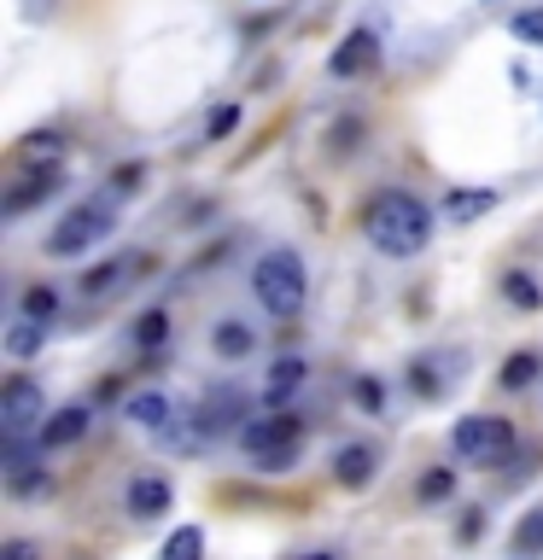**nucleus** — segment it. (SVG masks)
<instances>
[{"mask_svg": "<svg viewBox=\"0 0 543 560\" xmlns=\"http://www.w3.org/2000/svg\"><path fill=\"white\" fill-rule=\"evenodd\" d=\"M158 560H205V532L199 525H175L164 537V549H158Z\"/></svg>", "mask_w": 543, "mask_h": 560, "instance_id": "nucleus-18", "label": "nucleus"}, {"mask_svg": "<svg viewBox=\"0 0 543 560\" xmlns=\"http://www.w3.org/2000/svg\"><path fill=\"white\" fill-rule=\"evenodd\" d=\"M164 339H170V315H164V310H147V315L135 322V345H140V350H158Z\"/></svg>", "mask_w": 543, "mask_h": 560, "instance_id": "nucleus-22", "label": "nucleus"}, {"mask_svg": "<svg viewBox=\"0 0 543 560\" xmlns=\"http://www.w3.org/2000/svg\"><path fill=\"white\" fill-rule=\"evenodd\" d=\"M380 59V35L374 30H350L339 47H333V59H327V70L333 77H362L368 65Z\"/></svg>", "mask_w": 543, "mask_h": 560, "instance_id": "nucleus-9", "label": "nucleus"}, {"mask_svg": "<svg viewBox=\"0 0 543 560\" xmlns=\"http://www.w3.org/2000/svg\"><path fill=\"white\" fill-rule=\"evenodd\" d=\"M42 427H47V402H42V392H35V380L12 374L7 392H0V432H7V438H30Z\"/></svg>", "mask_w": 543, "mask_h": 560, "instance_id": "nucleus-6", "label": "nucleus"}, {"mask_svg": "<svg viewBox=\"0 0 543 560\" xmlns=\"http://www.w3.org/2000/svg\"><path fill=\"white\" fill-rule=\"evenodd\" d=\"M432 240V210L415 192H380L368 205V245L385 257H420Z\"/></svg>", "mask_w": 543, "mask_h": 560, "instance_id": "nucleus-1", "label": "nucleus"}, {"mask_svg": "<svg viewBox=\"0 0 543 560\" xmlns=\"http://www.w3.org/2000/svg\"><path fill=\"white\" fill-rule=\"evenodd\" d=\"M59 192V175L53 170H35V175H24L12 192H7V217H18V210H30V205H42V199H53Z\"/></svg>", "mask_w": 543, "mask_h": 560, "instance_id": "nucleus-15", "label": "nucleus"}, {"mask_svg": "<svg viewBox=\"0 0 543 560\" xmlns=\"http://www.w3.org/2000/svg\"><path fill=\"white\" fill-rule=\"evenodd\" d=\"M450 450L462 455L467 467H497L508 450H515V427L502 415H467L450 427Z\"/></svg>", "mask_w": 543, "mask_h": 560, "instance_id": "nucleus-5", "label": "nucleus"}, {"mask_svg": "<svg viewBox=\"0 0 543 560\" xmlns=\"http://www.w3.org/2000/svg\"><path fill=\"white\" fill-rule=\"evenodd\" d=\"M24 315H30V322H53V315H59V292H53V287H30L24 292Z\"/></svg>", "mask_w": 543, "mask_h": 560, "instance_id": "nucleus-25", "label": "nucleus"}, {"mask_svg": "<svg viewBox=\"0 0 543 560\" xmlns=\"http://www.w3.org/2000/svg\"><path fill=\"white\" fill-rule=\"evenodd\" d=\"M234 129H240V105H217L210 122H205V140H228Z\"/></svg>", "mask_w": 543, "mask_h": 560, "instance_id": "nucleus-27", "label": "nucleus"}, {"mask_svg": "<svg viewBox=\"0 0 543 560\" xmlns=\"http://www.w3.org/2000/svg\"><path fill=\"white\" fill-rule=\"evenodd\" d=\"M450 490H455V472H450V467H432L427 479L415 485V497H420V502H444Z\"/></svg>", "mask_w": 543, "mask_h": 560, "instance_id": "nucleus-26", "label": "nucleus"}, {"mask_svg": "<svg viewBox=\"0 0 543 560\" xmlns=\"http://www.w3.org/2000/svg\"><path fill=\"white\" fill-rule=\"evenodd\" d=\"M42 345H47V322H30V315H24V322H18V327L7 332V357H18V362L35 357Z\"/></svg>", "mask_w": 543, "mask_h": 560, "instance_id": "nucleus-19", "label": "nucleus"}, {"mask_svg": "<svg viewBox=\"0 0 543 560\" xmlns=\"http://www.w3.org/2000/svg\"><path fill=\"white\" fill-rule=\"evenodd\" d=\"M140 182H147V170H140V164H123V170L112 175V192H135Z\"/></svg>", "mask_w": 543, "mask_h": 560, "instance_id": "nucleus-32", "label": "nucleus"}, {"mask_svg": "<svg viewBox=\"0 0 543 560\" xmlns=\"http://www.w3.org/2000/svg\"><path fill=\"white\" fill-rule=\"evenodd\" d=\"M170 502H175V490L170 479H158V472H140V479H129V490H123V508H129V520H158V514H170Z\"/></svg>", "mask_w": 543, "mask_h": 560, "instance_id": "nucleus-8", "label": "nucleus"}, {"mask_svg": "<svg viewBox=\"0 0 543 560\" xmlns=\"http://www.w3.org/2000/svg\"><path fill=\"white\" fill-rule=\"evenodd\" d=\"M502 298H508L515 310H525V315L543 310V292L532 287V275H508V280H502Z\"/></svg>", "mask_w": 543, "mask_h": 560, "instance_id": "nucleus-21", "label": "nucleus"}, {"mask_svg": "<svg viewBox=\"0 0 543 560\" xmlns=\"http://www.w3.org/2000/svg\"><path fill=\"white\" fill-rule=\"evenodd\" d=\"M515 35H520V42H532V47H543V7L515 12Z\"/></svg>", "mask_w": 543, "mask_h": 560, "instance_id": "nucleus-29", "label": "nucleus"}, {"mask_svg": "<svg viewBox=\"0 0 543 560\" xmlns=\"http://www.w3.org/2000/svg\"><path fill=\"white\" fill-rule=\"evenodd\" d=\"M135 269H140V257H112V262H100V269H88L77 280V292L82 298H112L123 287V275H135Z\"/></svg>", "mask_w": 543, "mask_h": 560, "instance_id": "nucleus-14", "label": "nucleus"}, {"mask_svg": "<svg viewBox=\"0 0 543 560\" xmlns=\"http://www.w3.org/2000/svg\"><path fill=\"white\" fill-rule=\"evenodd\" d=\"M88 427H94V415H88L82 402H70V409L47 415V427L35 432V444H42V450H70V444H82V438H88Z\"/></svg>", "mask_w": 543, "mask_h": 560, "instance_id": "nucleus-10", "label": "nucleus"}, {"mask_svg": "<svg viewBox=\"0 0 543 560\" xmlns=\"http://www.w3.org/2000/svg\"><path fill=\"white\" fill-rule=\"evenodd\" d=\"M304 374H310L304 357H275V362H269V385H263V402H269V409H280V402H287L298 385H304Z\"/></svg>", "mask_w": 543, "mask_h": 560, "instance_id": "nucleus-13", "label": "nucleus"}, {"mask_svg": "<svg viewBox=\"0 0 543 560\" xmlns=\"http://www.w3.org/2000/svg\"><path fill=\"white\" fill-rule=\"evenodd\" d=\"M515 549L520 555H543V508H532V514L515 525Z\"/></svg>", "mask_w": 543, "mask_h": 560, "instance_id": "nucleus-23", "label": "nucleus"}, {"mask_svg": "<svg viewBox=\"0 0 543 560\" xmlns=\"http://www.w3.org/2000/svg\"><path fill=\"white\" fill-rule=\"evenodd\" d=\"M47 490H53V479H47L42 467L24 472V479H12V497H47Z\"/></svg>", "mask_w": 543, "mask_h": 560, "instance_id": "nucleus-30", "label": "nucleus"}, {"mask_svg": "<svg viewBox=\"0 0 543 560\" xmlns=\"http://www.w3.org/2000/svg\"><path fill=\"white\" fill-rule=\"evenodd\" d=\"M298 560H333V555H298Z\"/></svg>", "mask_w": 543, "mask_h": 560, "instance_id": "nucleus-35", "label": "nucleus"}, {"mask_svg": "<svg viewBox=\"0 0 543 560\" xmlns=\"http://www.w3.org/2000/svg\"><path fill=\"white\" fill-rule=\"evenodd\" d=\"M193 420H199V432H210V438H217V432H245V427H252V420H245V397L234 392V385H217V392L199 402V415H193Z\"/></svg>", "mask_w": 543, "mask_h": 560, "instance_id": "nucleus-7", "label": "nucleus"}, {"mask_svg": "<svg viewBox=\"0 0 543 560\" xmlns=\"http://www.w3.org/2000/svg\"><path fill=\"white\" fill-rule=\"evenodd\" d=\"M350 397H357V409H368V415H380V409H385V385H380V380H368V374L350 385Z\"/></svg>", "mask_w": 543, "mask_h": 560, "instance_id": "nucleus-28", "label": "nucleus"}, {"mask_svg": "<svg viewBox=\"0 0 543 560\" xmlns=\"http://www.w3.org/2000/svg\"><path fill=\"white\" fill-rule=\"evenodd\" d=\"M485 210H497V187H473V192H450V199H444L450 222H480Z\"/></svg>", "mask_w": 543, "mask_h": 560, "instance_id": "nucleus-16", "label": "nucleus"}, {"mask_svg": "<svg viewBox=\"0 0 543 560\" xmlns=\"http://www.w3.org/2000/svg\"><path fill=\"white\" fill-rule=\"evenodd\" d=\"M374 472H380V455L368 450V444H345L339 455H333V479H339L345 490H362V485H374Z\"/></svg>", "mask_w": 543, "mask_h": 560, "instance_id": "nucleus-11", "label": "nucleus"}, {"mask_svg": "<svg viewBox=\"0 0 543 560\" xmlns=\"http://www.w3.org/2000/svg\"><path fill=\"white\" fill-rule=\"evenodd\" d=\"M485 532V520H480V508H467V520L462 525H455V537H462V542H473V537H480Z\"/></svg>", "mask_w": 543, "mask_h": 560, "instance_id": "nucleus-34", "label": "nucleus"}, {"mask_svg": "<svg viewBox=\"0 0 543 560\" xmlns=\"http://www.w3.org/2000/svg\"><path fill=\"white\" fill-rule=\"evenodd\" d=\"M357 135H362V122H357V117H345L339 129H333V152H350V147H357Z\"/></svg>", "mask_w": 543, "mask_h": 560, "instance_id": "nucleus-33", "label": "nucleus"}, {"mask_svg": "<svg viewBox=\"0 0 543 560\" xmlns=\"http://www.w3.org/2000/svg\"><path fill=\"white\" fill-rule=\"evenodd\" d=\"M24 158H30V164H47V170H53V164L65 158V140H59V135H30V140H24Z\"/></svg>", "mask_w": 543, "mask_h": 560, "instance_id": "nucleus-24", "label": "nucleus"}, {"mask_svg": "<svg viewBox=\"0 0 543 560\" xmlns=\"http://www.w3.org/2000/svg\"><path fill=\"white\" fill-rule=\"evenodd\" d=\"M0 560H42V549L30 537H12V542H0Z\"/></svg>", "mask_w": 543, "mask_h": 560, "instance_id": "nucleus-31", "label": "nucleus"}, {"mask_svg": "<svg viewBox=\"0 0 543 560\" xmlns=\"http://www.w3.org/2000/svg\"><path fill=\"white\" fill-rule=\"evenodd\" d=\"M112 228H117V210L112 205H70L59 222H53V234H47V252L53 257H82V252H94L100 240H112Z\"/></svg>", "mask_w": 543, "mask_h": 560, "instance_id": "nucleus-4", "label": "nucleus"}, {"mask_svg": "<svg viewBox=\"0 0 543 560\" xmlns=\"http://www.w3.org/2000/svg\"><path fill=\"white\" fill-rule=\"evenodd\" d=\"M532 380H538V357H532V350H515V357H502V385H508V392H525Z\"/></svg>", "mask_w": 543, "mask_h": 560, "instance_id": "nucleus-20", "label": "nucleus"}, {"mask_svg": "<svg viewBox=\"0 0 543 560\" xmlns=\"http://www.w3.org/2000/svg\"><path fill=\"white\" fill-rule=\"evenodd\" d=\"M210 345H217V357H228V362H240V357H252L257 332L245 327V322H217V332H210Z\"/></svg>", "mask_w": 543, "mask_h": 560, "instance_id": "nucleus-17", "label": "nucleus"}, {"mask_svg": "<svg viewBox=\"0 0 543 560\" xmlns=\"http://www.w3.org/2000/svg\"><path fill=\"white\" fill-rule=\"evenodd\" d=\"M485 7H497V0H485Z\"/></svg>", "mask_w": 543, "mask_h": 560, "instance_id": "nucleus-36", "label": "nucleus"}, {"mask_svg": "<svg viewBox=\"0 0 543 560\" xmlns=\"http://www.w3.org/2000/svg\"><path fill=\"white\" fill-rule=\"evenodd\" d=\"M123 415H129L140 432H164L170 415H175V402H170L164 392H135L129 402H123Z\"/></svg>", "mask_w": 543, "mask_h": 560, "instance_id": "nucleus-12", "label": "nucleus"}, {"mask_svg": "<svg viewBox=\"0 0 543 560\" xmlns=\"http://www.w3.org/2000/svg\"><path fill=\"white\" fill-rule=\"evenodd\" d=\"M252 292L275 322H292V315L304 310V298H310L304 257H298L292 245H269V252L257 257V269H252Z\"/></svg>", "mask_w": 543, "mask_h": 560, "instance_id": "nucleus-2", "label": "nucleus"}, {"mask_svg": "<svg viewBox=\"0 0 543 560\" xmlns=\"http://www.w3.org/2000/svg\"><path fill=\"white\" fill-rule=\"evenodd\" d=\"M298 438H304V420L287 415V409H275L269 420H252V427L240 432V450L252 455L263 472H287L298 462Z\"/></svg>", "mask_w": 543, "mask_h": 560, "instance_id": "nucleus-3", "label": "nucleus"}]
</instances>
